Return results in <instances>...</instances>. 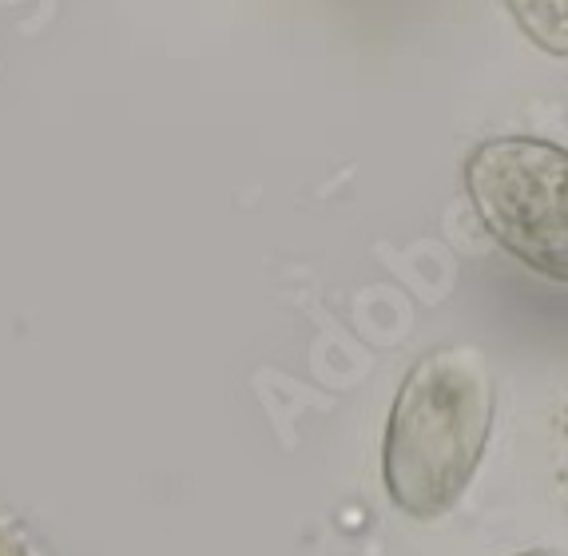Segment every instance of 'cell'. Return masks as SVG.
<instances>
[{"label": "cell", "instance_id": "obj_2", "mask_svg": "<svg viewBox=\"0 0 568 556\" xmlns=\"http://www.w3.org/2000/svg\"><path fill=\"white\" fill-rule=\"evenodd\" d=\"M465 191L505 255L568 286V148L537 135L485 140L465 160Z\"/></svg>", "mask_w": 568, "mask_h": 556}, {"label": "cell", "instance_id": "obj_1", "mask_svg": "<svg viewBox=\"0 0 568 556\" xmlns=\"http://www.w3.org/2000/svg\"><path fill=\"white\" fill-rule=\"evenodd\" d=\"M493 414L497 382L477 346H442L417 358L382 437L389 501L417 520L446 517L481 465Z\"/></svg>", "mask_w": 568, "mask_h": 556}, {"label": "cell", "instance_id": "obj_3", "mask_svg": "<svg viewBox=\"0 0 568 556\" xmlns=\"http://www.w3.org/2000/svg\"><path fill=\"white\" fill-rule=\"evenodd\" d=\"M517 29L557 60H568V0H501Z\"/></svg>", "mask_w": 568, "mask_h": 556}, {"label": "cell", "instance_id": "obj_4", "mask_svg": "<svg viewBox=\"0 0 568 556\" xmlns=\"http://www.w3.org/2000/svg\"><path fill=\"white\" fill-rule=\"evenodd\" d=\"M517 556H568V548H532V553H517Z\"/></svg>", "mask_w": 568, "mask_h": 556}]
</instances>
